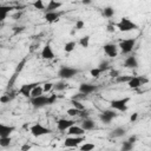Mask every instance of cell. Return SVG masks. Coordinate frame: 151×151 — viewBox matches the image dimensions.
<instances>
[{
  "instance_id": "cell-1",
  "label": "cell",
  "mask_w": 151,
  "mask_h": 151,
  "mask_svg": "<svg viewBox=\"0 0 151 151\" xmlns=\"http://www.w3.org/2000/svg\"><path fill=\"white\" fill-rule=\"evenodd\" d=\"M114 27H117L120 32H129V31L136 29L138 26L134 22H132L129 18H122L120 21H118L117 24H114Z\"/></svg>"
},
{
  "instance_id": "cell-2",
  "label": "cell",
  "mask_w": 151,
  "mask_h": 151,
  "mask_svg": "<svg viewBox=\"0 0 151 151\" xmlns=\"http://www.w3.org/2000/svg\"><path fill=\"white\" fill-rule=\"evenodd\" d=\"M29 131H31V134H32L33 137H35V138L41 137V136H45V134H48V133L52 132L51 129H48V127L41 125L40 123H35V124H33V125L29 127Z\"/></svg>"
},
{
  "instance_id": "cell-3",
  "label": "cell",
  "mask_w": 151,
  "mask_h": 151,
  "mask_svg": "<svg viewBox=\"0 0 151 151\" xmlns=\"http://www.w3.org/2000/svg\"><path fill=\"white\" fill-rule=\"evenodd\" d=\"M130 101V97H124L120 99H113L110 101V106L113 110L120 111V112H125L127 110V103Z\"/></svg>"
},
{
  "instance_id": "cell-4",
  "label": "cell",
  "mask_w": 151,
  "mask_h": 151,
  "mask_svg": "<svg viewBox=\"0 0 151 151\" xmlns=\"http://www.w3.org/2000/svg\"><path fill=\"white\" fill-rule=\"evenodd\" d=\"M136 45V38H129V39H123L119 42V48L122 51V53L124 54H129L130 52H132V50L134 48Z\"/></svg>"
},
{
  "instance_id": "cell-5",
  "label": "cell",
  "mask_w": 151,
  "mask_h": 151,
  "mask_svg": "<svg viewBox=\"0 0 151 151\" xmlns=\"http://www.w3.org/2000/svg\"><path fill=\"white\" fill-rule=\"evenodd\" d=\"M31 104L33 105L34 109H40V107H44L46 105H51L50 104V96L41 94V96H38V97L31 98Z\"/></svg>"
},
{
  "instance_id": "cell-6",
  "label": "cell",
  "mask_w": 151,
  "mask_h": 151,
  "mask_svg": "<svg viewBox=\"0 0 151 151\" xmlns=\"http://www.w3.org/2000/svg\"><path fill=\"white\" fill-rule=\"evenodd\" d=\"M77 73H78V70L74 67H70V66H63L58 71V76L61 79H70V78L74 77Z\"/></svg>"
},
{
  "instance_id": "cell-7",
  "label": "cell",
  "mask_w": 151,
  "mask_h": 151,
  "mask_svg": "<svg viewBox=\"0 0 151 151\" xmlns=\"http://www.w3.org/2000/svg\"><path fill=\"white\" fill-rule=\"evenodd\" d=\"M85 140L84 136H70L64 140V145L66 147H77Z\"/></svg>"
},
{
  "instance_id": "cell-8",
  "label": "cell",
  "mask_w": 151,
  "mask_h": 151,
  "mask_svg": "<svg viewBox=\"0 0 151 151\" xmlns=\"http://www.w3.org/2000/svg\"><path fill=\"white\" fill-rule=\"evenodd\" d=\"M116 116H117V113L113 111V109L112 110H105V111H103L100 114H99V118H100V120L104 123V124H110L111 122H112V119L113 118H116Z\"/></svg>"
},
{
  "instance_id": "cell-9",
  "label": "cell",
  "mask_w": 151,
  "mask_h": 151,
  "mask_svg": "<svg viewBox=\"0 0 151 151\" xmlns=\"http://www.w3.org/2000/svg\"><path fill=\"white\" fill-rule=\"evenodd\" d=\"M103 50L104 53L110 58H114L118 54V46L116 44H106L103 46Z\"/></svg>"
},
{
  "instance_id": "cell-10",
  "label": "cell",
  "mask_w": 151,
  "mask_h": 151,
  "mask_svg": "<svg viewBox=\"0 0 151 151\" xmlns=\"http://www.w3.org/2000/svg\"><path fill=\"white\" fill-rule=\"evenodd\" d=\"M98 90V86L97 85H93V84H86V83H83L79 85V92L88 96L93 92H96Z\"/></svg>"
},
{
  "instance_id": "cell-11",
  "label": "cell",
  "mask_w": 151,
  "mask_h": 151,
  "mask_svg": "<svg viewBox=\"0 0 151 151\" xmlns=\"http://www.w3.org/2000/svg\"><path fill=\"white\" fill-rule=\"evenodd\" d=\"M41 58L45 59V60H52L54 58V52H53V50H52L50 44H47V45H45L42 47V50H41Z\"/></svg>"
},
{
  "instance_id": "cell-12",
  "label": "cell",
  "mask_w": 151,
  "mask_h": 151,
  "mask_svg": "<svg viewBox=\"0 0 151 151\" xmlns=\"http://www.w3.org/2000/svg\"><path fill=\"white\" fill-rule=\"evenodd\" d=\"M38 84L37 83H32V84H24L20 88H19V93L20 94H22L24 97H26V98H29L31 97V92H32V90H33V87L34 86H37Z\"/></svg>"
},
{
  "instance_id": "cell-13",
  "label": "cell",
  "mask_w": 151,
  "mask_h": 151,
  "mask_svg": "<svg viewBox=\"0 0 151 151\" xmlns=\"http://www.w3.org/2000/svg\"><path fill=\"white\" fill-rule=\"evenodd\" d=\"M76 122L72 119H59L57 122V129L59 131H66L70 126H72Z\"/></svg>"
},
{
  "instance_id": "cell-14",
  "label": "cell",
  "mask_w": 151,
  "mask_h": 151,
  "mask_svg": "<svg viewBox=\"0 0 151 151\" xmlns=\"http://www.w3.org/2000/svg\"><path fill=\"white\" fill-rule=\"evenodd\" d=\"M14 130H15L14 126L0 123V137H8L12 134V132H14Z\"/></svg>"
},
{
  "instance_id": "cell-15",
  "label": "cell",
  "mask_w": 151,
  "mask_h": 151,
  "mask_svg": "<svg viewBox=\"0 0 151 151\" xmlns=\"http://www.w3.org/2000/svg\"><path fill=\"white\" fill-rule=\"evenodd\" d=\"M61 13L60 12H57V11H52V12H46L45 15H44V19L47 21V22H55L59 20Z\"/></svg>"
},
{
  "instance_id": "cell-16",
  "label": "cell",
  "mask_w": 151,
  "mask_h": 151,
  "mask_svg": "<svg viewBox=\"0 0 151 151\" xmlns=\"http://www.w3.org/2000/svg\"><path fill=\"white\" fill-rule=\"evenodd\" d=\"M67 133L70 136H84L85 134V130L81 126H78V125L73 124L72 126H70L67 129Z\"/></svg>"
},
{
  "instance_id": "cell-17",
  "label": "cell",
  "mask_w": 151,
  "mask_h": 151,
  "mask_svg": "<svg viewBox=\"0 0 151 151\" xmlns=\"http://www.w3.org/2000/svg\"><path fill=\"white\" fill-rule=\"evenodd\" d=\"M13 9H14V7H13V6L0 5V22L5 21V20H6V18H7V15H8V13H9L11 11H13Z\"/></svg>"
},
{
  "instance_id": "cell-18",
  "label": "cell",
  "mask_w": 151,
  "mask_h": 151,
  "mask_svg": "<svg viewBox=\"0 0 151 151\" xmlns=\"http://www.w3.org/2000/svg\"><path fill=\"white\" fill-rule=\"evenodd\" d=\"M124 66L127 67V68H137L138 67V60H137V58L133 57V55L127 57L125 59V61H124Z\"/></svg>"
},
{
  "instance_id": "cell-19",
  "label": "cell",
  "mask_w": 151,
  "mask_h": 151,
  "mask_svg": "<svg viewBox=\"0 0 151 151\" xmlns=\"http://www.w3.org/2000/svg\"><path fill=\"white\" fill-rule=\"evenodd\" d=\"M81 127L85 131H90V130H93L96 127V123L90 118H84V120L81 123Z\"/></svg>"
},
{
  "instance_id": "cell-20",
  "label": "cell",
  "mask_w": 151,
  "mask_h": 151,
  "mask_svg": "<svg viewBox=\"0 0 151 151\" xmlns=\"http://www.w3.org/2000/svg\"><path fill=\"white\" fill-rule=\"evenodd\" d=\"M61 7V2L57 1V0H50L48 5L45 7V11L46 12H52V11H57Z\"/></svg>"
},
{
  "instance_id": "cell-21",
  "label": "cell",
  "mask_w": 151,
  "mask_h": 151,
  "mask_svg": "<svg viewBox=\"0 0 151 151\" xmlns=\"http://www.w3.org/2000/svg\"><path fill=\"white\" fill-rule=\"evenodd\" d=\"M126 84H127V86H129L130 88H132V90H137V88H139V87L142 86V84H140V81H139V78H138V77H133V76H132V78H131Z\"/></svg>"
},
{
  "instance_id": "cell-22",
  "label": "cell",
  "mask_w": 151,
  "mask_h": 151,
  "mask_svg": "<svg viewBox=\"0 0 151 151\" xmlns=\"http://www.w3.org/2000/svg\"><path fill=\"white\" fill-rule=\"evenodd\" d=\"M125 132H126V130L124 129V127H116V129H113L112 130V132H111V137H113V138H118V137H123L124 134H125Z\"/></svg>"
},
{
  "instance_id": "cell-23",
  "label": "cell",
  "mask_w": 151,
  "mask_h": 151,
  "mask_svg": "<svg viewBox=\"0 0 151 151\" xmlns=\"http://www.w3.org/2000/svg\"><path fill=\"white\" fill-rule=\"evenodd\" d=\"M42 93H44V90H42V87L38 84L37 86H34V87H33V90H32V92H31V98H34V97L41 96Z\"/></svg>"
},
{
  "instance_id": "cell-24",
  "label": "cell",
  "mask_w": 151,
  "mask_h": 151,
  "mask_svg": "<svg viewBox=\"0 0 151 151\" xmlns=\"http://www.w3.org/2000/svg\"><path fill=\"white\" fill-rule=\"evenodd\" d=\"M76 46H77V42H76V41H68V42L65 44L64 51H65L66 53H70V52H72V51L76 48Z\"/></svg>"
},
{
  "instance_id": "cell-25",
  "label": "cell",
  "mask_w": 151,
  "mask_h": 151,
  "mask_svg": "<svg viewBox=\"0 0 151 151\" xmlns=\"http://www.w3.org/2000/svg\"><path fill=\"white\" fill-rule=\"evenodd\" d=\"M66 87H67V84H66L65 81H63V80L57 81L55 84H53V88H54L55 91H64Z\"/></svg>"
},
{
  "instance_id": "cell-26",
  "label": "cell",
  "mask_w": 151,
  "mask_h": 151,
  "mask_svg": "<svg viewBox=\"0 0 151 151\" xmlns=\"http://www.w3.org/2000/svg\"><path fill=\"white\" fill-rule=\"evenodd\" d=\"M103 15L105 18H112L114 15V9L112 7H110V6H107V7H105L103 9Z\"/></svg>"
},
{
  "instance_id": "cell-27",
  "label": "cell",
  "mask_w": 151,
  "mask_h": 151,
  "mask_svg": "<svg viewBox=\"0 0 151 151\" xmlns=\"http://www.w3.org/2000/svg\"><path fill=\"white\" fill-rule=\"evenodd\" d=\"M11 142H12L11 136H8V137H0V146H2V147L9 146Z\"/></svg>"
},
{
  "instance_id": "cell-28",
  "label": "cell",
  "mask_w": 151,
  "mask_h": 151,
  "mask_svg": "<svg viewBox=\"0 0 151 151\" xmlns=\"http://www.w3.org/2000/svg\"><path fill=\"white\" fill-rule=\"evenodd\" d=\"M79 44H80V46H81V47L87 48V47H88V45H90V37H88V35H85V37L80 38Z\"/></svg>"
},
{
  "instance_id": "cell-29",
  "label": "cell",
  "mask_w": 151,
  "mask_h": 151,
  "mask_svg": "<svg viewBox=\"0 0 151 151\" xmlns=\"http://www.w3.org/2000/svg\"><path fill=\"white\" fill-rule=\"evenodd\" d=\"M71 105H72V107L78 109V110H80V111L85 109V106H84L79 100H77V99H71Z\"/></svg>"
},
{
  "instance_id": "cell-30",
  "label": "cell",
  "mask_w": 151,
  "mask_h": 151,
  "mask_svg": "<svg viewBox=\"0 0 151 151\" xmlns=\"http://www.w3.org/2000/svg\"><path fill=\"white\" fill-rule=\"evenodd\" d=\"M132 78V76H118V77H116V81L117 83H127L130 79Z\"/></svg>"
},
{
  "instance_id": "cell-31",
  "label": "cell",
  "mask_w": 151,
  "mask_h": 151,
  "mask_svg": "<svg viewBox=\"0 0 151 151\" xmlns=\"http://www.w3.org/2000/svg\"><path fill=\"white\" fill-rule=\"evenodd\" d=\"M93 149H94V144H92V143H85V144H83L80 146L81 151H91Z\"/></svg>"
},
{
  "instance_id": "cell-32",
  "label": "cell",
  "mask_w": 151,
  "mask_h": 151,
  "mask_svg": "<svg viewBox=\"0 0 151 151\" xmlns=\"http://www.w3.org/2000/svg\"><path fill=\"white\" fill-rule=\"evenodd\" d=\"M132 149H133V144H132V143H130L129 140L123 142V145H122V150H123V151H130V150H132Z\"/></svg>"
},
{
  "instance_id": "cell-33",
  "label": "cell",
  "mask_w": 151,
  "mask_h": 151,
  "mask_svg": "<svg viewBox=\"0 0 151 151\" xmlns=\"http://www.w3.org/2000/svg\"><path fill=\"white\" fill-rule=\"evenodd\" d=\"M33 7L35 8V9H45V5H44V1L42 0H35L34 2H33Z\"/></svg>"
},
{
  "instance_id": "cell-34",
  "label": "cell",
  "mask_w": 151,
  "mask_h": 151,
  "mask_svg": "<svg viewBox=\"0 0 151 151\" xmlns=\"http://www.w3.org/2000/svg\"><path fill=\"white\" fill-rule=\"evenodd\" d=\"M79 112H80V110L74 109V107H71V109H68V110L66 111V113H67L70 117H76V116H79Z\"/></svg>"
},
{
  "instance_id": "cell-35",
  "label": "cell",
  "mask_w": 151,
  "mask_h": 151,
  "mask_svg": "<svg viewBox=\"0 0 151 151\" xmlns=\"http://www.w3.org/2000/svg\"><path fill=\"white\" fill-rule=\"evenodd\" d=\"M98 68L101 71V72H105L106 70H109V61H106V60H103L99 65H98Z\"/></svg>"
},
{
  "instance_id": "cell-36",
  "label": "cell",
  "mask_w": 151,
  "mask_h": 151,
  "mask_svg": "<svg viewBox=\"0 0 151 151\" xmlns=\"http://www.w3.org/2000/svg\"><path fill=\"white\" fill-rule=\"evenodd\" d=\"M12 100V97L9 96V94H2L1 97H0V103L1 104H7V103H9Z\"/></svg>"
},
{
  "instance_id": "cell-37",
  "label": "cell",
  "mask_w": 151,
  "mask_h": 151,
  "mask_svg": "<svg viewBox=\"0 0 151 151\" xmlns=\"http://www.w3.org/2000/svg\"><path fill=\"white\" fill-rule=\"evenodd\" d=\"M101 73H103V72H101V71H100L98 67H96V68H92V70L90 71V74H91L93 78H98V77H99Z\"/></svg>"
},
{
  "instance_id": "cell-38",
  "label": "cell",
  "mask_w": 151,
  "mask_h": 151,
  "mask_svg": "<svg viewBox=\"0 0 151 151\" xmlns=\"http://www.w3.org/2000/svg\"><path fill=\"white\" fill-rule=\"evenodd\" d=\"M84 26H85V22H84L83 20H77V21H76V25H74V28L79 31V29H83Z\"/></svg>"
},
{
  "instance_id": "cell-39",
  "label": "cell",
  "mask_w": 151,
  "mask_h": 151,
  "mask_svg": "<svg viewBox=\"0 0 151 151\" xmlns=\"http://www.w3.org/2000/svg\"><path fill=\"white\" fill-rule=\"evenodd\" d=\"M52 88H53V84H52V83H45L44 86H42L44 92H50Z\"/></svg>"
},
{
  "instance_id": "cell-40",
  "label": "cell",
  "mask_w": 151,
  "mask_h": 151,
  "mask_svg": "<svg viewBox=\"0 0 151 151\" xmlns=\"http://www.w3.org/2000/svg\"><path fill=\"white\" fill-rule=\"evenodd\" d=\"M79 116H80L81 118H88V112L84 109V110H81V111L79 112Z\"/></svg>"
},
{
  "instance_id": "cell-41",
  "label": "cell",
  "mask_w": 151,
  "mask_h": 151,
  "mask_svg": "<svg viewBox=\"0 0 151 151\" xmlns=\"http://www.w3.org/2000/svg\"><path fill=\"white\" fill-rule=\"evenodd\" d=\"M137 118H138V113H137V112H133V113L131 114V117H130V122H131V123H134V122L137 120Z\"/></svg>"
},
{
  "instance_id": "cell-42",
  "label": "cell",
  "mask_w": 151,
  "mask_h": 151,
  "mask_svg": "<svg viewBox=\"0 0 151 151\" xmlns=\"http://www.w3.org/2000/svg\"><path fill=\"white\" fill-rule=\"evenodd\" d=\"M55 100H57V94H50V104L52 105V104H54L55 103Z\"/></svg>"
},
{
  "instance_id": "cell-43",
  "label": "cell",
  "mask_w": 151,
  "mask_h": 151,
  "mask_svg": "<svg viewBox=\"0 0 151 151\" xmlns=\"http://www.w3.org/2000/svg\"><path fill=\"white\" fill-rule=\"evenodd\" d=\"M138 78H139V81H140V84H142V85H144V84L149 83V79H147L146 77H143V76H142V77H138Z\"/></svg>"
},
{
  "instance_id": "cell-44",
  "label": "cell",
  "mask_w": 151,
  "mask_h": 151,
  "mask_svg": "<svg viewBox=\"0 0 151 151\" xmlns=\"http://www.w3.org/2000/svg\"><path fill=\"white\" fill-rule=\"evenodd\" d=\"M110 76H111L112 78H116V77H118V76H119V72H118L117 70H112V71L110 72Z\"/></svg>"
},
{
  "instance_id": "cell-45",
  "label": "cell",
  "mask_w": 151,
  "mask_h": 151,
  "mask_svg": "<svg viewBox=\"0 0 151 151\" xmlns=\"http://www.w3.org/2000/svg\"><path fill=\"white\" fill-rule=\"evenodd\" d=\"M24 28H25V27H22V26H21V27H14V33H15V34H17V33H20V32L24 31Z\"/></svg>"
},
{
  "instance_id": "cell-46",
  "label": "cell",
  "mask_w": 151,
  "mask_h": 151,
  "mask_svg": "<svg viewBox=\"0 0 151 151\" xmlns=\"http://www.w3.org/2000/svg\"><path fill=\"white\" fill-rule=\"evenodd\" d=\"M107 32H114V25H107Z\"/></svg>"
},
{
  "instance_id": "cell-47",
  "label": "cell",
  "mask_w": 151,
  "mask_h": 151,
  "mask_svg": "<svg viewBox=\"0 0 151 151\" xmlns=\"http://www.w3.org/2000/svg\"><path fill=\"white\" fill-rule=\"evenodd\" d=\"M127 140H129L130 143H132V144H133V143H134V142L137 140V137H136V136H131V137H130V138H129Z\"/></svg>"
},
{
  "instance_id": "cell-48",
  "label": "cell",
  "mask_w": 151,
  "mask_h": 151,
  "mask_svg": "<svg viewBox=\"0 0 151 151\" xmlns=\"http://www.w3.org/2000/svg\"><path fill=\"white\" fill-rule=\"evenodd\" d=\"M92 2V0H81V4L83 5H90Z\"/></svg>"
},
{
  "instance_id": "cell-49",
  "label": "cell",
  "mask_w": 151,
  "mask_h": 151,
  "mask_svg": "<svg viewBox=\"0 0 151 151\" xmlns=\"http://www.w3.org/2000/svg\"><path fill=\"white\" fill-rule=\"evenodd\" d=\"M29 149H31V145H28V144H26L21 147V150H29Z\"/></svg>"
},
{
  "instance_id": "cell-50",
  "label": "cell",
  "mask_w": 151,
  "mask_h": 151,
  "mask_svg": "<svg viewBox=\"0 0 151 151\" xmlns=\"http://www.w3.org/2000/svg\"><path fill=\"white\" fill-rule=\"evenodd\" d=\"M1 47H2V45H1V44H0V48H1Z\"/></svg>"
},
{
  "instance_id": "cell-51",
  "label": "cell",
  "mask_w": 151,
  "mask_h": 151,
  "mask_svg": "<svg viewBox=\"0 0 151 151\" xmlns=\"http://www.w3.org/2000/svg\"><path fill=\"white\" fill-rule=\"evenodd\" d=\"M0 25H1V22H0Z\"/></svg>"
}]
</instances>
